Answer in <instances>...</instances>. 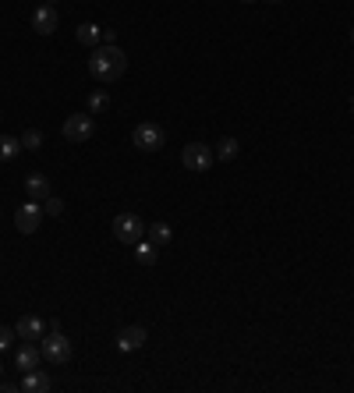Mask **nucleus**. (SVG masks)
Segmentation results:
<instances>
[{
  "label": "nucleus",
  "instance_id": "obj_1",
  "mask_svg": "<svg viewBox=\"0 0 354 393\" xmlns=\"http://www.w3.org/2000/svg\"><path fill=\"white\" fill-rule=\"evenodd\" d=\"M124 71H128V57H124V50H121L117 43H103V47L93 50V57H89V75H93L96 82L110 86V82H117Z\"/></svg>",
  "mask_w": 354,
  "mask_h": 393
},
{
  "label": "nucleus",
  "instance_id": "obj_2",
  "mask_svg": "<svg viewBox=\"0 0 354 393\" xmlns=\"http://www.w3.org/2000/svg\"><path fill=\"white\" fill-rule=\"evenodd\" d=\"M146 220L138 216V213H117L114 216V237L121 241V245H138L142 237H146Z\"/></svg>",
  "mask_w": 354,
  "mask_h": 393
},
{
  "label": "nucleus",
  "instance_id": "obj_3",
  "mask_svg": "<svg viewBox=\"0 0 354 393\" xmlns=\"http://www.w3.org/2000/svg\"><path fill=\"white\" fill-rule=\"evenodd\" d=\"M40 351H43V358H47L50 365H64V361H71V340L57 329V322L50 326V333H43Z\"/></svg>",
  "mask_w": 354,
  "mask_h": 393
},
{
  "label": "nucleus",
  "instance_id": "obj_4",
  "mask_svg": "<svg viewBox=\"0 0 354 393\" xmlns=\"http://www.w3.org/2000/svg\"><path fill=\"white\" fill-rule=\"evenodd\" d=\"M131 142H135V149H142V153H160V149L167 146V131H163L160 124H153V121H142V124L131 131Z\"/></svg>",
  "mask_w": 354,
  "mask_h": 393
},
{
  "label": "nucleus",
  "instance_id": "obj_5",
  "mask_svg": "<svg viewBox=\"0 0 354 393\" xmlns=\"http://www.w3.org/2000/svg\"><path fill=\"white\" fill-rule=\"evenodd\" d=\"M213 160H216V153H213L206 142H188L184 153H181V163H184L188 170H195V174H206V170L213 167Z\"/></svg>",
  "mask_w": 354,
  "mask_h": 393
},
{
  "label": "nucleus",
  "instance_id": "obj_6",
  "mask_svg": "<svg viewBox=\"0 0 354 393\" xmlns=\"http://www.w3.org/2000/svg\"><path fill=\"white\" fill-rule=\"evenodd\" d=\"M61 131H64L68 142H89L96 135V121H93V114H71Z\"/></svg>",
  "mask_w": 354,
  "mask_h": 393
},
{
  "label": "nucleus",
  "instance_id": "obj_7",
  "mask_svg": "<svg viewBox=\"0 0 354 393\" xmlns=\"http://www.w3.org/2000/svg\"><path fill=\"white\" fill-rule=\"evenodd\" d=\"M40 223H43V206H40V202H25V206H18V213H15V227H18L22 234H36Z\"/></svg>",
  "mask_w": 354,
  "mask_h": 393
},
{
  "label": "nucleus",
  "instance_id": "obj_8",
  "mask_svg": "<svg viewBox=\"0 0 354 393\" xmlns=\"http://www.w3.org/2000/svg\"><path fill=\"white\" fill-rule=\"evenodd\" d=\"M57 25H61V15H57V8H54V4H43V8H36V11H33V29H36L40 36H54V33H57Z\"/></svg>",
  "mask_w": 354,
  "mask_h": 393
},
{
  "label": "nucleus",
  "instance_id": "obj_9",
  "mask_svg": "<svg viewBox=\"0 0 354 393\" xmlns=\"http://www.w3.org/2000/svg\"><path fill=\"white\" fill-rule=\"evenodd\" d=\"M40 361H43V351L36 347V340H25V344L15 351V365H18L22 372H33V368H40Z\"/></svg>",
  "mask_w": 354,
  "mask_h": 393
},
{
  "label": "nucleus",
  "instance_id": "obj_10",
  "mask_svg": "<svg viewBox=\"0 0 354 393\" xmlns=\"http://www.w3.org/2000/svg\"><path fill=\"white\" fill-rule=\"evenodd\" d=\"M15 333H18L22 340H43L47 322H43L40 315H22V319H18V326H15Z\"/></svg>",
  "mask_w": 354,
  "mask_h": 393
},
{
  "label": "nucleus",
  "instance_id": "obj_11",
  "mask_svg": "<svg viewBox=\"0 0 354 393\" xmlns=\"http://www.w3.org/2000/svg\"><path fill=\"white\" fill-rule=\"evenodd\" d=\"M146 340H149V336H146L142 326H124V329L117 333V351H124V354H128V351H138Z\"/></svg>",
  "mask_w": 354,
  "mask_h": 393
},
{
  "label": "nucleus",
  "instance_id": "obj_12",
  "mask_svg": "<svg viewBox=\"0 0 354 393\" xmlns=\"http://www.w3.org/2000/svg\"><path fill=\"white\" fill-rule=\"evenodd\" d=\"M54 386V379L43 372V368H33V372H25V379H22V389L25 393H47Z\"/></svg>",
  "mask_w": 354,
  "mask_h": 393
},
{
  "label": "nucleus",
  "instance_id": "obj_13",
  "mask_svg": "<svg viewBox=\"0 0 354 393\" xmlns=\"http://www.w3.org/2000/svg\"><path fill=\"white\" fill-rule=\"evenodd\" d=\"M25 192H29L33 202H43V199L54 195V192H50V181H47L43 174H29V177H25Z\"/></svg>",
  "mask_w": 354,
  "mask_h": 393
},
{
  "label": "nucleus",
  "instance_id": "obj_14",
  "mask_svg": "<svg viewBox=\"0 0 354 393\" xmlns=\"http://www.w3.org/2000/svg\"><path fill=\"white\" fill-rule=\"evenodd\" d=\"M75 40H78L82 47H93V50H96V43L103 40V29H100V25H93V22H85V25H78Z\"/></svg>",
  "mask_w": 354,
  "mask_h": 393
},
{
  "label": "nucleus",
  "instance_id": "obj_15",
  "mask_svg": "<svg viewBox=\"0 0 354 393\" xmlns=\"http://www.w3.org/2000/svg\"><path fill=\"white\" fill-rule=\"evenodd\" d=\"M146 234H149V241H153L156 248H163V245H170V237H174V230H170V223H149V227H146Z\"/></svg>",
  "mask_w": 354,
  "mask_h": 393
},
{
  "label": "nucleus",
  "instance_id": "obj_16",
  "mask_svg": "<svg viewBox=\"0 0 354 393\" xmlns=\"http://www.w3.org/2000/svg\"><path fill=\"white\" fill-rule=\"evenodd\" d=\"M18 153H22V139L0 135V163H11V160H15Z\"/></svg>",
  "mask_w": 354,
  "mask_h": 393
},
{
  "label": "nucleus",
  "instance_id": "obj_17",
  "mask_svg": "<svg viewBox=\"0 0 354 393\" xmlns=\"http://www.w3.org/2000/svg\"><path fill=\"white\" fill-rule=\"evenodd\" d=\"M110 110V93L107 89H93L89 93V114H107Z\"/></svg>",
  "mask_w": 354,
  "mask_h": 393
},
{
  "label": "nucleus",
  "instance_id": "obj_18",
  "mask_svg": "<svg viewBox=\"0 0 354 393\" xmlns=\"http://www.w3.org/2000/svg\"><path fill=\"white\" fill-rule=\"evenodd\" d=\"M135 259H138L142 266H153V262L160 259V252H156L153 241H138V245H135Z\"/></svg>",
  "mask_w": 354,
  "mask_h": 393
},
{
  "label": "nucleus",
  "instance_id": "obj_19",
  "mask_svg": "<svg viewBox=\"0 0 354 393\" xmlns=\"http://www.w3.org/2000/svg\"><path fill=\"white\" fill-rule=\"evenodd\" d=\"M234 156H237V139H220V146H216V160L230 163Z\"/></svg>",
  "mask_w": 354,
  "mask_h": 393
},
{
  "label": "nucleus",
  "instance_id": "obj_20",
  "mask_svg": "<svg viewBox=\"0 0 354 393\" xmlns=\"http://www.w3.org/2000/svg\"><path fill=\"white\" fill-rule=\"evenodd\" d=\"M43 213H50V216H64V199H57V195L43 199Z\"/></svg>",
  "mask_w": 354,
  "mask_h": 393
},
{
  "label": "nucleus",
  "instance_id": "obj_21",
  "mask_svg": "<svg viewBox=\"0 0 354 393\" xmlns=\"http://www.w3.org/2000/svg\"><path fill=\"white\" fill-rule=\"evenodd\" d=\"M40 146H43V131H36V128H33V131H25V135H22V149H40Z\"/></svg>",
  "mask_w": 354,
  "mask_h": 393
},
{
  "label": "nucleus",
  "instance_id": "obj_22",
  "mask_svg": "<svg viewBox=\"0 0 354 393\" xmlns=\"http://www.w3.org/2000/svg\"><path fill=\"white\" fill-rule=\"evenodd\" d=\"M15 336H18V333H15V329H8V326H0V351H8V347H11V340H15Z\"/></svg>",
  "mask_w": 354,
  "mask_h": 393
},
{
  "label": "nucleus",
  "instance_id": "obj_23",
  "mask_svg": "<svg viewBox=\"0 0 354 393\" xmlns=\"http://www.w3.org/2000/svg\"><path fill=\"white\" fill-rule=\"evenodd\" d=\"M47 4H54V8H57V4H61V0H47Z\"/></svg>",
  "mask_w": 354,
  "mask_h": 393
},
{
  "label": "nucleus",
  "instance_id": "obj_24",
  "mask_svg": "<svg viewBox=\"0 0 354 393\" xmlns=\"http://www.w3.org/2000/svg\"><path fill=\"white\" fill-rule=\"evenodd\" d=\"M241 4H255V0H241Z\"/></svg>",
  "mask_w": 354,
  "mask_h": 393
},
{
  "label": "nucleus",
  "instance_id": "obj_25",
  "mask_svg": "<svg viewBox=\"0 0 354 393\" xmlns=\"http://www.w3.org/2000/svg\"><path fill=\"white\" fill-rule=\"evenodd\" d=\"M0 375H4V361H0Z\"/></svg>",
  "mask_w": 354,
  "mask_h": 393
},
{
  "label": "nucleus",
  "instance_id": "obj_26",
  "mask_svg": "<svg viewBox=\"0 0 354 393\" xmlns=\"http://www.w3.org/2000/svg\"><path fill=\"white\" fill-rule=\"evenodd\" d=\"M350 43H354V29H350Z\"/></svg>",
  "mask_w": 354,
  "mask_h": 393
},
{
  "label": "nucleus",
  "instance_id": "obj_27",
  "mask_svg": "<svg viewBox=\"0 0 354 393\" xmlns=\"http://www.w3.org/2000/svg\"><path fill=\"white\" fill-rule=\"evenodd\" d=\"M269 4H280V0H269Z\"/></svg>",
  "mask_w": 354,
  "mask_h": 393
}]
</instances>
